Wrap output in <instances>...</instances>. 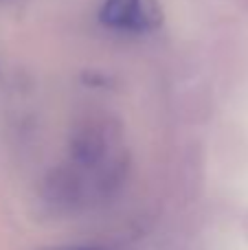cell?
Here are the masks:
<instances>
[{
    "label": "cell",
    "instance_id": "cell-1",
    "mask_svg": "<svg viewBox=\"0 0 248 250\" xmlns=\"http://www.w3.org/2000/svg\"><path fill=\"white\" fill-rule=\"evenodd\" d=\"M99 22L119 33H152L163 26L158 0H103Z\"/></svg>",
    "mask_w": 248,
    "mask_h": 250
},
{
    "label": "cell",
    "instance_id": "cell-2",
    "mask_svg": "<svg viewBox=\"0 0 248 250\" xmlns=\"http://www.w3.org/2000/svg\"><path fill=\"white\" fill-rule=\"evenodd\" d=\"M44 250H101L95 246H60V248H44Z\"/></svg>",
    "mask_w": 248,
    "mask_h": 250
}]
</instances>
